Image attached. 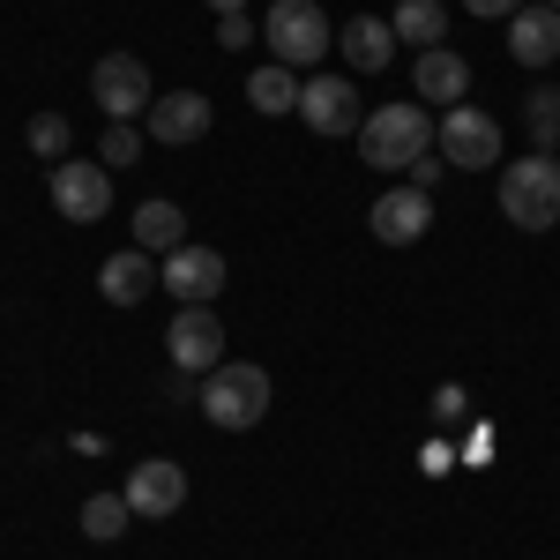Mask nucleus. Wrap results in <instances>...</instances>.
<instances>
[{"instance_id": "nucleus-1", "label": "nucleus", "mask_w": 560, "mask_h": 560, "mask_svg": "<svg viewBox=\"0 0 560 560\" xmlns=\"http://www.w3.org/2000/svg\"><path fill=\"white\" fill-rule=\"evenodd\" d=\"M501 217L516 232H553L560 224V158L530 150L516 165H501Z\"/></svg>"}, {"instance_id": "nucleus-2", "label": "nucleus", "mask_w": 560, "mask_h": 560, "mask_svg": "<svg viewBox=\"0 0 560 560\" xmlns=\"http://www.w3.org/2000/svg\"><path fill=\"white\" fill-rule=\"evenodd\" d=\"M351 142H359V158H366L374 173H404L411 158L433 150V113L427 105H374L366 128L351 135Z\"/></svg>"}, {"instance_id": "nucleus-3", "label": "nucleus", "mask_w": 560, "mask_h": 560, "mask_svg": "<svg viewBox=\"0 0 560 560\" xmlns=\"http://www.w3.org/2000/svg\"><path fill=\"white\" fill-rule=\"evenodd\" d=\"M261 38H269V60H284V68H322L337 45V23L322 15V0H269Z\"/></svg>"}, {"instance_id": "nucleus-4", "label": "nucleus", "mask_w": 560, "mask_h": 560, "mask_svg": "<svg viewBox=\"0 0 560 560\" xmlns=\"http://www.w3.org/2000/svg\"><path fill=\"white\" fill-rule=\"evenodd\" d=\"M261 411H269V374L255 359H224L217 374H202V419L210 427L247 433V427H261Z\"/></svg>"}, {"instance_id": "nucleus-5", "label": "nucleus", "mask_w": 560, "mask_h": 560, "mask_svg": "<svg viewBox=\"0 0 560 560\" xmlns=\"http://www.w3.org/2000/svg\"><path fill=\"white\" fill-rule=\"evenodd\" d=\"M433 142H441V158H448L456 173H486V165H501V120L478 113V105H448L441 128H433Z\"/></svg>"}, {"instance_id": "nucleus-6", "label": "nucleus", "mask_w": 560, "mask_h": 560, "mask_svg": "<svg viewBox=\"0 0 560 560\" xmlns=\"http://www.w3.org/2000/svg\"><path fill=\"white\" fill-rule=\"evenodd\" d=\"M90 97H97V113H105V120H135V113H150V105H158L150 68H142L135 52H105V60L90 68Z\"/></svg>"}, {"instance_id": "nucleus-7", "label": "nucleus", "mask_w": 560, "mask_h": 560, "mask_svg": "<svg viewBox=\"0 0 560 560\" xmlns=\"http://www.w3.org/2000/svg\"><path fill=\"white\" fill-rule=\"evenodd\" d=\"M52 210L68 217V224H97V217L113 210V173L97 158H60L52 165Z\"/></svg>"}, {"instance_id": "nucleus-8", "label": "nucleus", "mask_w": 560, "mask_h": 560, "mask_svg": "<svg viewBox=\"0 0 560 560\" xmlns=\"http://www.w3.org/2000/svg\"><path fill=\"white\" fill-rule=\"evenodd\" d=\"M300 120L314 135H359V128H366L359 83H351V75H306V83H300Z\"/></svg>"}, {"instance_id": "nucleus-9", "label": "nucleus", "mask_w": 560, "mask_h": 560, "mask_svg": "<svg viewBox=\"0 0 560 560\" xmlns=\"http://www.w3.org/2000/svg\"><path fill=\"white\" fill-rule=\"evenodd\" d=\"M120 493H128L135 523H165V516H179V509H187V471H179L173 456H142Z\"/></svg>"}, {"instance_id": "nucleus-10", "label": "nucleus", "mask_w": 560, "mask_h": 560, "mask_svg": "<svg viewBox=\"0 0 560 560\" xmlns=\"http://www.w3.org/2000/svg\"><path fill=\"white\" fill-rule=\"evenodd\" d=\"M165 351H173L179 374H217L224 366V322L210 306H179L173 329H165Z\"/></svg>"}, {"instance_id": "nucleus-11", "label": "nucleus", "mask_w": 560, "mask_h": 560, "mask_svg": "<svg viewBox=\"0 0 560 560\" xmlns=\"http://www.w3.org/2000/svg\"><path fill=\"white\" fill-rule=\"evenodd\" d=\"M366 224H374V240H382V247H419V240H427V224H433V195H419L411 179H404V187H382V202H374Z\"/></svg>"}, {"instance_id": "nucleus-12", "label": "nucleus", "mask_w": 560, "mask_h": 560, "mask_svg": "<svg viewBox=\"0 0 560 560\" xmlns=\"http://www.w3.org/2000/svg\"><path fill=\"white\" fill-rule=\"evenodd\" d=\"M165 292H173L179 306H210L217 292H224V255H217V247H195V240L173 247V255H165Z\"/></svg>"}, {"instance_id": "nucleus-13", "label": "nucleus", "mask_w": 560, "mask_h": 560, "mask_svg": "<svg viewBox=\"0 0 560 560\" xmlns=\"http://www.w3.org/2000/svg\"><path fill=\"white\" fill-rule=\"evenodd\" d=\"M142 128L158 135V142H173V150H187V142L210 135V97H202V90H165V97L142 113Z\"/></svg>"}, {"instance_id": "nucleus-14", "label": "nucleus", "mask_w": 560, "mask_h": 560, "mask_svg": "<svg viewBox=\"0 0 560 560\" xmlns=\"http://www.w3.org/2000/svg\"><path fill=\"white\" fill-rule=\"evenodd\" d=\"M97 292L113 306H142L150 292H165V269H158V255H142V247H120V255L97 269Z\"/></svg>"}, {"instance_id": "nucleus-15", "label": "nucleus", "mask_w": 560, "mask_h": 560, "mask_svg": "<svg viewBox=\"0 0 560 560\" xmlns=\"http://www.w3.org/2000/svg\"><path fill=\"white\" fill-rule=\"evenodd\" d=\"M411 83H419V105H464V90H471V60H464L456 45H427L419 68H411Z\"/></svg>"}, {"instance_id": "nucleus-16", "label": "nucleus", "mask_w": 560, "mask_h": 560, "mask_svg": "<svg viewBox=\"0 0 560 560\" xmlns=\"http://www.w3.org/2000/svg\"><path fill=\"white\" fill-rule=\"evenodd\" d=\"M509 52H516L523 68H553L560 60V8H516L509 15Z\"/></svg>"}, {"instance_id": "nucleus-17", "label": "nucleus", "mask_w": 560, "mask_h": 560, "mask_svg": "<svg viewBox=\"0 0 560 560\" xmlns=\"http://www.w3.org/2000/svg\"><path fill=\"white\" fill-rule=\"evenodd\" d=\"M337 45H345V60L359 68V75H382L388 60H396V23H382V15H351L345 31H337Z\"/></svg>"}, {"instance_id": "nucleus-18", "label": "nucleus", "mask_w": 560, "mask_h": 560, "mask_svg": "<svg viewBox=\"0 0 560 560\" xmlns=\"http://www.w3.org/2000/svg\"><path fill=\"white\" fill-rule=\"evenodd\" d=\"M135 247H142V255H173V247H187V210L165 202V195H150V202L135 210Z\"/></svg>"}, {"instance_id": "nucleus-19", "label": "nucleus", "mask_w": 560, "mask_h": 560, "mask_svg": "<svg viewBox=\"0 0 560 560\" xmlns=\"http://www.w3.org/2000/svg\"><path fill=\"white\" fill-rule=\"evenodd\" d=\"M247 105H255L261 120H277V113H300V68H284V60H261L255 75H247Z\"/></svg>"}, {"instance_id": "nucleus-20", "label": "nucleus", "mask_w": 560, "mask_h": 560, "mask_svg": "<svg viewBox=\"0 0 560 560\" xmlns=\"http://www.w3.org/2000/svg\"><path fill=\"white\" fill-rule=\"evenodd\" d=\"M396 45H448V15H441V0H396Z\"/></svg>"}, {"instance_id": "nucleus-21", "label": "nucleus", "mask_w": 560, "mask_h": 560, "mask_svg": "<svg viewBox=\"0 0 560 560\" xmlns=\"http://www.w3.org/2000/svg\"><path fill=\"white\" fill-rule=\"evenodd\" d=\"M128 523H135L128 493H90V501H83V538H97V546H113Z\"/></svg>"}, {"instance_id": "nucleus-22", "label": "nucleus", "mask_w": 560, "mask_h": 560, "mask_svg": "<svg viewBox=\"0 0 560 560\" xmlns=\"http://www.w3.org/2000/svg\"><path fill=\"white\" fill-rule=\"evenodd\" d=\"M523 128L538 150H560V90H530L523 97Z\"/></svg>"}, {"instance_id": "nucleus-23", "label": "nucleus", "mask_w": 560, "mask_h": 560, "mask_svg": "<svg viewBox=\"0 0 560 560\" xmlns=\"http://www.w3.org/2000/svg\"><path fill=\"white\" fill-rule=\"evenodd\" d=\"M23 142H31V150H38L45 165H60V158H75V128H68V120H60V113H38V120H31V128H23Z\"/></svg>"}, {"instance_id": "nucleus-24", "label": "nucleus", "mask_w": 560, "mask_h": 560, "mask_svg": "<svg viewBox=\"0 0 560 560\" xmlns=\"http://www.w3.org/2000/svg\"><path fill=\"white\" fill-rule=\"evenodd\" d=\"M135 158H142V128H135V120H113V128L97 135V165H105V173H120Z\"/></svg>"}, {"instance_id": "nucleus-25", "label": "nucleus", "mask_w": 560, "mask_h": 560, "mask_svg": "<svg viewBox=\"0 0 560 560\" xmlns=\"http://www.w3.org/2000/svg\"><path fill=\"white\" fill-rule=\"evenodd\" d=\"M217 45H255V15H217Z\"/></svg>"}, {"instance_id": "nucleus-26", "label": "nucleus", "mask_w": 560, "mask_h": 560, "mask_svg": "<svg viewBox=\"0 0 560 560\" xmlns=\"http://www.w3.org/2000/svg\"><path fill=\"white\" fill-rule=\"evenodd\" d=\"M441 165H448V158H411V165H404V173H411V187H419V195H433V179H441Z\"/></svg>"}, {"instance_id": "nucleus-27", "label": "nucleus", "mask_w": 560, "mask_h": 560, "mask_svg": "<svg viewBox=\"0 0 560 560\" xmlns=\"http://www.w3.org/2000/svg\"><path fill=\"white\" fill-rule=\"evenodd\" d=\"M464 404H471V396H464L456 382H448V388H433V419H464Z\"/></svg>"}, {"instance_id": "nucleus-28", "label": "nucleus", "mask_w": 560, "mask_h": 560, "mask_svg": "<svg viewBox=\"0 0 560 560\" xmlns=\"http://www.w3.org/2000/svg\"><path fill=\"white\" fill-rule=\"evenodd\" d=\"M464 8H471V15H486V23H509V15H516V8H530V0H464Z\"/></svg>"}, {"instance_id": "nucleus-29", "label": "nucleus", "mask_w": 560, "mask_h": 560, "mask_svg": "<svg viewBox=\"0 0 560 560\" xmlns=\"http://www.w3.org/2000/svg\"><path fill=\"white\" fill-rule=\"evenodd\" d=\"M419 464L441 478V471H456V448H448V441H427V448H419Z\"/></svg>"}, {"instance_id": "nucleus-30", "label": "nucleus", "mask_w": 560, "mask_h": 560, "mask_svg": "<svg viewBox=\"0 0 560 560\" xmlns=\"http://www.w3.org/2000/svg\"><path fill=\"white\" fill-rule=\"evenodd\" d=\"M202 8H217V15H247V0H202Z\"/></svg>"}, {"instance_id": "nucleus-31", "label": "nucleus", "mask_w": 560, "mask_h": 560, "mask_svg": "<svg viewBox=\"0 0 560 560\" xmlns=\"http://www.w3.org/2000/svg\"><path fill=\"white\" fill-rule=\"evenodd\" d=\"M546 8H560V0H546Z\"/></svg>"}]
</instances>
